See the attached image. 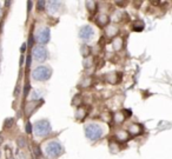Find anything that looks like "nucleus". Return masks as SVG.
<instances>
[{"label":"nucleus","mask_w":172,"mask_h":159,"mask_svg":"<svg viewBox=\"0 0 172 159\" xmlns=\"http://www.w3.org/2000/svg\"><path fill=\"white\" fill-rule=\"evenodd\" d=\"M104 133L103 127L98 124H89L85 127V135L90 140H98L102 138V135Z\"/></svg>","instance_id":"nucleus-1"},{"label":"nucleus","mask_w":172,"mask_h":159,"mask_svg":"<svg viewBox=\"0 0 172 159\" xmlns=\"http://www.w3.org/2000/svg\"><path fill=\"white\" fill-rule=\"evenodd\" d=\"M51 74H52V70L49 66H38L33 70L32 78L37 82H45L51 78Z\"/></svg>","instance_id":"nucleus-2"},{"label":"nucleus","mask_w":172,"mask_h":159,"mask_svg":"<svg viewBox=\"0 0 172 159\" xmlns=\"http://www.w3.org/2000/svg\"><path fill=\"white\" fill-rule=\"evenodd\" d=\"M63 152H64V149H63L61 144L57 140L49 143L45 147V153L47 154V157H50V158H57Z\"/></svg>","instance_id":"nucleus-3"},{"label":"nucleus","mask_w":172,"mask_h":159,"mask_svg":"<svg viewBox=\"0 0 172 159\" xmlns=\"http://www.w3.org/2000/svg\"><path fill=\"white\" fill-rule=\"evenodd\" d=\"M33 132L37 137H46L51 132V124L49 120H38L34 124Z\"/></svg>","instance_id":"nucleus-4"},{"label":"nucleus","mask_w":172,"mask_h":159,"mask_svg":"<svg viewBox=\"0 0 172 159\" xmlns=\"http://www.w3.org/2000/svg\"><path fill=\"white\" fill-rule=\"evenodd\" d=\"M32 56H33V59H34L35 61L41 63V61L46 60L49 53H47V50H46V47H45L44 45H38V46H35V47L33 48Z\"/></svg>","instance_id":"nucleus-5"},{"label":"nucleus","mask_w":172,"mask_h":159,"mask_svg":"<svg viewBox=\"0 0 172 159\" xmlns=\"http://www.w3.org/2000/svg\"><path fill=\"white\" fill-rule=\"evenodd\" d=\"M35 39H37L40 44L49 43V40H50V29H49V27H45V26H43V27L38 29L37 33H35Z\"/></svg>","instance_id":"nucleus-6"},{"label":"nucleus","mask_w":172,"mask_h":159,"mask_svg":"<svg viewBox=\"0 0 172 159\" xmlns=\"http://www.w3.org/2000/svg\"><path fill=\"white\" fill-rule=\"evenodd\" d=\"M94 35V31L93 29L89 26V25H86V26H83L80 31H79V38L81 39L83 41H90L91 39L93 38Z\"/></svg>","instance_id":"nucleus-7"},{"label":"nucleus","mask_w":172,"mask_h":159,"mask_svg":"<svg viewBox=\"0 0 172 159\" xmlns=\"http://www.w3.org/2000/svg\"><path fill=\"white\" fill-rule=\"evenodd\" d=\"M46 5H47V10L51 13H55L58 11V7L61 5V3L60 1H49V3H46Z\"/></svg>","instance_id":"nucleus-8"},{"label":"nucleus","mask_w":172,"mask_h":159,"mask_svg":"<svg viewBox=\"0 0 172 159\" xmlns=\"http://www.w3.org/2000/svg\"><path fill=\"white\" fill-rule=\"evenodd\" d=\"M107 21H108V18L106 17V15H99L98 17V19H97V23H98L100 26H105V25L107 24Z\"/></svg>","instance_id":"nucleus-9"},{"label":"nucleus","mask_w":172,"mask_h":159,"mask_svg":"<svg viewBox=\"0 0 172 159\" xmlns=\"http://www.w3.org/2000/svg\"><path fill=\"white\" fill-rule=\"evenodd\" d=\"M130 132L132 133V135H138V133H140V131H142V127L139 125H137V124H134V125H132L131 127H130Z\"/></svg>","instance_id":"nucleus-10"},{"label":"nucleus","mask_w":172,"mask_h":159,"mask_svg":"<svg viewBox=\"0 0 172 159\" xmlns=\"http://www.w3.org/2000/svg\"><path fill=\"white\" fill-rule=\"evenodd\" d=\"M132 29H134V31H137V32L143 31V29H144V23H143V21H137V23H134Z\"/></svg>","instance_id":"nucleus-11"},{"label":"nucleus","mask_w":172,"mask_h":159,"mask_svg":"<svg viewBox=\"0 0 172 159\" xmlns=\"http://www.w3.org/2000/svg\"><path fill=\"white\" fill-rule=\"evenodd\" d=\"M122 46H123V41H122V39L120 38L114 39V41H113V47L116 48V50H120Z\"/></svg>","instance_id":"nucleus-12"},{"label":"nucleus","mask_w":172,"mask_h":159,"mask_svg":"<svg viewBox=\"0 0 172 159\" xmlns=\"http://www.w3.org/2000/svg\"><path fill=\"white\" fill-rule=\"evenodd\" d=\"M128 133L126 132H124V131H120V132H118L117 133V138H118V140H122V141H124V139L126 140L128 139Z\"/></svg>","instance_id":"nucleus-13"},{"label":"nucleus","mask_w":172,"mask_h":159,"mask_svg":"<svg viewBox=\"0 0 172 159\" xmlns=\"http://www.w3.org/2000/svg\"><path fill=\"white\" fill-rule=\"evenodd\" d=\"M39 98H41V92L33 91V93H32V99H33V100H39Z\"/></svg>","instance_id":"nucleus-14"},{"label":"nucleus","mask_w":172,"mask_h":159,"mask_svg":"<svg viewBox=\"0 0 172 159\" xmlns=\"http://www.w3.org/2000/svg\"><path fill=\"white\" fill-rule=\"evenodd\" d=\"M114 120H116V123H122L124 120V114L123 113H117L114 116Z\"/></svg>","instance_id":"nucleus-15"},{"label":"nucleus","mask_w":172,"mask_h":159,"mask_svg":"<svg viewBox=\"0 0 172 159\" xmlns=\"http://www.w3.org/2000/svg\"><path fill=\"white\" fill-rule=\"evenodd\" d=\"M13 124H14V119L13 118H10V119H7L5 123V127L6 129H10L11 126H13Z\"/></svg>","instance_id":"nucleus-16"},{"label":"nucleus","mask_w":172,"mask_h":159,"mask_svg":"<svg viewBox=\"0 0 172 159\" xmlns=\"http://www.w3.org/2000/svg\"><path fill=\"white\" fill-rule=\"evenodd\" d=\"M45 6H46V3H45V1H39V3H38V11H43Z\"/></svg>","instance_id":"nucleus-17"},{"label":"nucleus","mask_w":172,"mask_h":159,"mask_svg":"<svg viewBox=\"0 0 172 159\" xmlns=\"http://www.w3.org/2000/svg\"><path fill=\"white\" fill-rule=\"evenodd\" d=\"M26 132H27V133L33 132V130H32V125H31L30 123H27V124H26Z\"/></svg>","instance_id":"nucleus-18"},{"label":"nucleus","mask_w":172,"mask_h":159,"mask_svg":"<svg viewBox=\"0 0 172 159\" xmlns=\"http://www.w3.org/2000/svg\"><path fill=\"white\" fill-rule=\"evenodd\" d=\"M18 145H19L20 147H24L25 146V139L24 138H19V139H18Z\"/></svg>","instance_id":"nucleus-19"},{"label":"nucleus","mask_w":172,"mask_h":159,"mask_svg":"<svg viewBox=\"0 0 172 159\" xmlns=\"http://www.w3.org/2000/svg\"><path fill=\"white\" fill-rule=\"evenodd\" d=\"M18 158L19 159H26V156H25L24 152H19V153H18Z\"/></svg>","instance_id":"nucleus-20"},{"label":"nucleus","mask_w":172,"mask_h":159,"mask_svg":"<svg viewBox=\"0 0 172 159\" xmlns=\"http://www.w3.org/2000/svg\"><path fill=\"white\" fill-rule=\"evenodd\" d=\"M29 90H30V86L27 85V86L25 87V91H24V94H25V96H27V94H29Z\"/></svg>","instance_id":"nucleus-21"},{"label":"nucleus","mask_w":172,"mask_h":159,"mask_svg":"<svg viewBox=\"0 0 172 159\" xmlns=\"http://www.w3.org/2000/svg\"><path fill=\"white\" fill-rule=\"evenodd\" d=\"M0 143L3 144V137H0Z\"/></svg>","instance_id":"nucleus-22"},{"label":"nucleus","mask_w":172,"mask_h":159,"mask_svg":"<svg viewBox=\"0 0 172 159\" xmlns=\"http://www.w3.org/2000/svg\"><path fill=\"white\" fill-rule=\"evenodd\" d=\"M0 157H1V151H0Z\"/></svg>","instance_id":"nucleus-23"}]
</instances>
